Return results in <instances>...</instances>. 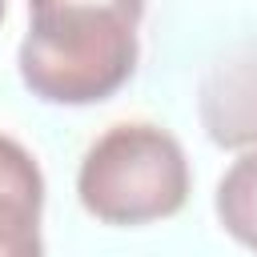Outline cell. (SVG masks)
<instances>
[{
  "label": "cell",
  "mask_w": 257,
  "mask_h": 257,
  "mask_svg": "<svg viewBox=\"0 0 257 257\" xmlns=\"http://www.w3.org/2000/svg\"><path fill=\"white\" fill-rule=\"evenodd\" d=\"M145 0H28L20 80L48 104H96L128 84Z\"/></svg>",
  "instance_id": "6da1fadb"
},
{
  "label": "cell",
  "mask_w": 257,
  "mask_h": 257,
  "mask_svg": "<svg viewBox=\"0 0 257 257\" xmlns=\"http://www.w3.org/2000/svg\"><path fill=\"white\" fill-rule=\"evenodd\" d=\"M76 197L104 225L165 221L189 201L185 149L161 124L120 120L84 149Z\"/></svg>",
  "instance_id": "7a4b0ae2"
},
{
  "label": "cell",
  "mask_w": 257,
  "mask_h": 257,
  "mask_svg": "<svg viewBox=\"0 0 257 257\" xmlns=\"http://www.w3.org/2000/svg\"><path fill=\"white\" fill-rule=\"evenodd\" d=\"M197 112L213 145L257 149V36L209 64L197 88Z\"/></svg>",
  "instance_id": "3957f363"
},
{
  "label": "cell",
  "mask_w": 257,
  "mask_h": 257,
  "mask_svg": "<svg viewBox=\"0 0 257 257\" xmlns=\"http://www.w3.org/2000/svg\"><path fill=\"white\" fill-rule=\"evenodd\" d=\"M44 177L36 157L0 133V257H44Z\"/></svg>",
  "instance_id": "277c9868"
},
{
  "label": "cell",
  "mask_w": 257,
  "mask_h": 257,
  "mask_svg": "<svg viewBox=\"0 0 257 257\" xmlns=\"http://www.w3.org/2000/svg\"><path fill=\"white\" fill-rule=\"evenodd\" d=\"M213 209H217V221L225 225V233L257 253V149L241 153L221 173Z\"/></svg>",
  "instance_id": "5b68a950"
},
{
  "label": "cell",
  "mask_w": 257,
  "mask_h": 257,
  "mask_svg": "<svg viewBox=\"0 0 257 257\" xmlns=\"http://www.w3.org/2000/svg\"><path fill=\"white\" fill-rule=\"evenodd\" d=\"M0 20H4V0H0Z\"/></svg>",
  "instance_id": "8992f818"
}]
</instances>
